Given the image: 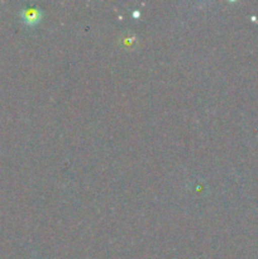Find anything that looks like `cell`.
Here are the masks:
<instances>
[{
    "label": "cell",
    "instance_id": "obj_1",
    "mask_svg": "<svg viewBox=\"0 0 258 259\" xmlns=\"http://www.w3.org/2000/svg\"><path fill=\"white\" fill-rule=\"evenodd\" d=\"M20 18H22L23 23L27 25H35L40 22L42 19V12H40L38 8L34 7H29V8H24V9L20 12Z\"/></svg>",
    "mask_w": 258,
    "mask_h": 259
}]
</instances>
